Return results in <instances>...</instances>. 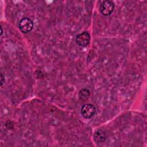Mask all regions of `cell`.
<instances>
[{"label": "cell", "instance_id": "cell-4", "mask_svg": "<svg viewBox=\"0 0 147 147\" xmlns=\"http://www.w3.org/2000/svg\"><path fill=\"white\" fill-rule=\"evenodd\" d=\"M90 41V35L87 32H83L76 36V42L81 47L87 46Z\"/></svg>", "mask_w": 147, "mask_h": 147}, {"label": "cell", "instance_id": "cell-1", "mask_svg": "<svg viewBox=\"0 0 147 147\" xmlns=\"http://www.w3.org/2000/svg\"><path fill=\"white\" fill-rule=\"evenodd\" d=\"M80 111L84 118L89 119L95 115L96 113V108L92 104L86 103L82 107Z\"/></svg>", "mask_w": 147, "mask_h": 147}, {"label": "cell", "instance_id": "cell-3", "mask_svg": "<svg viewBox=\"0 0 147 147\" xmlns=\"http://www.w3.org/2000/svg\"><path fill=\"white\" fill-rule=\"evenodd\" d=\"M33 28V21L29 18H23L19 22V29L22 33H28L32 30Z\"/></svg>", "mask_w": 147, "mask_h": 147}, {"label": "cell", "instance_id": "cell-6", "mask_svg": "<svg viewBox=\"0 0 147 147\" xmlns=\"http://www.w3.org/2000/svg\"><path fill=\"white\" fill-rule=\"evenodd\" d=\"M90 91L87 88H83L79 92V98L82 100H86L90 96Z\"/></svg>", "mask_w": 147, "mask_h": 147}, {"label": "cell", "instance_id": "cell-2", "mask_svg": "<svg viewBox=\"0 0 147 147\" xmlns=\"http://www.w3.org/2000/svg\"><path fill=\"white\" fill-rule=\"evenodd\" d=\"M114 9V4L111 1H104L100 5L99 10L100 13L105 16H107L112 13Z\"/></svg>", "mask_w": 147, "mask_h": 147}, {"label": "cell", "instance_id": "cell-7", "mask_svg": "<svg viewBox=\"0 0 147 147\" xmlns=\"http://www.w3.org/2000/svg\"><path fill=\"white\" fill-rule=\"evenodd\" d=\"M5 82V79H4V76H3L2 74H1V86H2L3 84V83Z\"/></svg>", "mask_w": 147, "mask_h": 147}, {"label": "cell", "instance_id": "cell-5", "mask_svg": "<svg viewBox=\"0 0 147 147\" xmlns=\"http://www.w3.org/2000/svg\"><path fill=\"white\" fill-rule=\"evenodd\" d=\"M94 139L95 141L98 143L104 142L106 139L105 132L102 130H98L94 134Z\"/></svg>", "mask_w": 147, "mask_h": 147}]
</instances>
